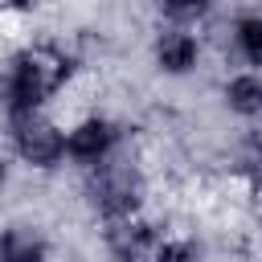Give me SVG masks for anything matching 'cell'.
I'll return each mask as SVG.
<instances>
[{"mask_svg": "<svg viewBox=\"0 0 262 262\" xmlns=\"http://www.w3.org/2000/svg\"><path fill=\"white\" fill-rule=\"evenodd\" d=\"M94 205L106 217H123L139 205V176L127 164H106L94 176Z\"/></svg>", "mask_w": 262, "mask_h": 262, "instance_id": "cell-2", "label": "cell"}, {"mask_svg": "<svg viewBox=\"0 0 262 262\" xmlns=\"http://www.w3.org/2000/svg\"><path fill=\"white\" fill-rule=\"evenodd\" d=\"M41 242L29 229H8L0 237V262H41Z\"/></svg>", "mask_w": 262, "mask_h": 262, "instance_id": "cell-7", "label": "cell"}, {"mask_svg": "<svg viewBox=\"0 0 262 262\" xmlns=\"http://www.w3.org/2000/svg\"><path fill=\"white\" fill-rule=\"evenodd\" d=\"M156 262H196V250L188 242H172V246H164L156 254Z\"/></svg>", "mask_w": 262, "mask_h": 262, "instance_id": "cell-11", "label": "cell"}, {"mask_svg": "<svg viewBox=\"0 0 262 262\" xmlns=\"http://www.w3.org/2000/svg\"><path fill=\"white\" fill-rule=\"evenodd\" d=\"M156 57H160V66H164V70H172V74H184V70L196 61V41H192L188 33H168V37L160 41Z\"/></svg>", "mask_w": 262, "mask_h": 262, "instance_id": "cell-6", "label": "cell"}, {"mask_svg": "<svg viewBox=\"0 0 262 262\" xmlns=\"http://www.w3.org/2000/svg\"><path fill=\"white\" fill-rule=\"evenodd\" d=\"M115 143V131H111V123H102V119H90V123H82L74 135H70V156L74 160H102L106 156V147Z\"/></svg>", "mask_w": 262, "mask_h": 262, "instance_id": "cell-5", "label": "cell"}, {"mask_svg": "<svg viewBox=\"0 0 262 262\" xmlns=\"http://www.w3.org/2000/svg\"><path fill=\"white\" fill-rule=\"evenodd\" d=\"M0 4H4V8H29L33 0H0Z\"/></svg>", "mask_w": 262, "mask_h": 262, "instance_id": "cell-13", "label": "cell"}, {"mask_svg": "<svg viewBox=\"0 0 262 262\" xmlns=\"http://www.w3.org/2000/svg\"><path fill=\"white\" fill-rule=\"evenodd\" d=\"M250 180H254V184L262 188V151H258V156L250 160Z\"/></svg>", "mask_w": 262, "mask_h": 262, "instance_id": "cell-12", "label": "cell"}, {"mask_svg": "<svg viewBox=\"0 0 262 262\" xmlns=\"http://www.w3.org/2000/svg\"><path fill=\"white\" fill-rule=\"evenodd\" d=\"M16 147L29 164H53L66 151V139L53 123H45L37 115H16Z\"/></svg>", "mask_w": 262, "mask_h": 262, "instance_id": "cell-3", "label": "cell"}, {"mask_svg": "<svg viewBox=\"0 0 262 262\" xmlns=\"http://www.w3.org/2000/svg\"><path fill=\"white\" fill-rule=\"evenodd\" d=\"M0 184H4V168H0Z\"/></svg>", "mask_w": 262, "mask_h": 262, "instance_id": "cell-14", "label": "cell"}, {"mask_svg": "<svg viewBox=\"0 0 262 262\" xmlns=\"http://www.w3.org/2000/svg\"><path fill=\"white\" fill-rule=\"evenodd\" d=\"M106 246H111V254L119 262H139L147 254V246H151V225H143V221H119L106 233Z\"/></svg>", "mask_w": 262, "mask_h": 262, "instance_id": "cell-4", "label": "cell"}, {"mask_svg": "<svg viewBox=\"0 0 262 262\" xmlns=\"http://www.w3.org/2000/svg\"><path fill=\"white\" fill-rule=\"evenodd\" d=\"M70 74V61L57 57V53H20L16 66H12V78H8V106H12V119L16 115H33L37 102L61 86V78Z\"/></svg>", "mask_w": 262, "mask_h": 262, "instance_id": "cell-1", "label": "cell"}, {"mask_svg": "<svg viewBox=\"0 0 262 262\" xmlns=\"http://www.w3.org/2000/svg\"><path fill=\"white\" fill-rule=\"evenodd\" d=\"M160 4H164V12L172 20H196L209 8V0H160Z\"/></svg>", "mask_w": 262, "mask_h": 262, "instance_id": "cell-10", "label": "cell"}, {"mask_svg": "<svg viewBox=\"0 0 262 262\" xmlns=\"http://www.w3.org/2000/svg\"><path fill=\"white\" fill-rule=\"evenodd\" d=\"M237 45H242V53H246L254 66H262V16L237 20Z\"/></svg>", "mask_w": 262, "mask_h": 262, "instance_id": "cell-9", "label": "cell"}, {"mask_svg": "<svg viewBox=\"0 0 262 262\" xmlns=\"http://www.w3.org/2000/svg\"><path fill=\"white\" fill-rule=\"evenodd\" d=\"M229 106L242 115H262V78H233L229 82Z\"/></svg>", "mask_w": 262, "mask_h": 262, "instance_id": "cell-8", "label": "cell"}]
</instances>
